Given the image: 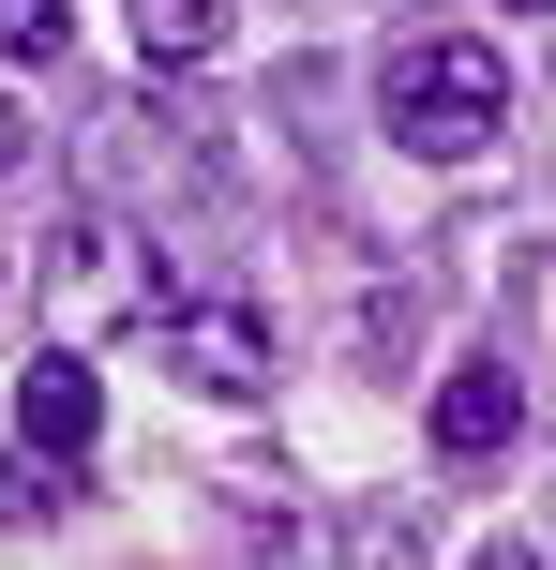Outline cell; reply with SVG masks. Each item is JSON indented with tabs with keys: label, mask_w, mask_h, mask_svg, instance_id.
<instances>
[{
	"label": "cell",
	"mask_w": 556,
	"mask_h": 570,
	"mask_svg": "<svg viewBox=\"0 0 556 570\" xmlns=\"http://www.w3.org/2000/svg\"><path fill=\"white\" fill-rule=\"evenodd\" d=\"M377 120L421 166H481V150L511 136V60L481 46V30H407V46L377 60Z\"/></svg>",
	"instance_id": "cell-1"
},
{
	"label": "cell",
	"mask_w": 556,
	"mask_h": 570,
	"mask_svg": "<svg viewBox=\"0 0 556 570\" xmlns=\"http://www.w3.org/2000/svg\"><path fill=\"white\" fill-rule=\"evenodd\" d=\"M150 345H166V375L181 391H211V405H256L271 375H286V345H271V301L241 271H166V301H150Z\"/></svg>",
	"instance_id": "cell-2"
},
{
	"label": "cell",
	"mask_w": 556,
	"mask_h": 570,
	"mask_svg": "<svg viewBox=\"0 0 556 570\" xmlns=\"http://www.w3.org/2000/svg\"><path fill=\"white\" fill-rule=\"evenodd\" d=\"M150 301H166L150 240L120 226V210H60V240H46V315H60V345H90V331H150Z\"/></svg>",
	"instance_id": "cell-3"
},
{
	"label": "cell",
	"mask_w": 556,
	"mask_h": 570,
	"mask_svg": "<svg viewBox=\"0 0 556 570\" xmlns=\"http://www.w3.org/2000/svg\"><path fill=\"white\" fill-rule=\"evenodd\" d=\"M511 435H527V375L481 345V361H451L437 375V465H497Z\"/></svg>",
	"instance_id": "cell-4"
},
{
	"label": "cell",
	"mask_w": 556,
	"mask_h": 570,
	"mask_svg": "<svg viewBox=\"0 0 556 570\" xmlns=\"http://www.w3.org/2000/svg\"><path fill=\"white\" fill-rule=\"evenodd\" d=\"M90 435H106L90 361H76V345H30V375H16V451H60V465H76Z\"/></svg>",
	"instance_id": "cell-5"
},
{
	"label": "cell",
	"mask_w": 556,
	"mask_h": 570,
	"mask_svg": "<svg viewBox=\"0 0 556 570\" xmlns=\"http://www.w3.org/2000/svg\"><path fill=\"white\" fill-rule=\"evenodd\" d=\"M120 30H136L150 76H196V60L226 46V0H120Z\"/></svg>",
	"instance_id": "cell-6"
},
{
	"label": "cell",
	"mask_w": 556,
	"mask_h": 570,
	"mask_svg": "<svg viewBox=\"0 0 556 570\" xmlns=\"http://www.w3.org/2000/svg\"><path fill=\"white\" fill-rule=\"evenodd\" d=\"M46 511H76V465H60V451H16V465H0V525H46Z\"/></svg>",
	"instance_id": "cell-7"
},
{
	"label": "cell",
	"mask_w": 556,
	"mask_h": 570,
	"mask_svg": "<svg viewBox=\"0 0 556 570\" xmlns=\"http://www.w3.org/2000/svg\"><path fill=\"white\" fill-rule=\"evenodd\" d=\"M60 30H76V0H0V60H60Z\"/></svg>",
	"instance_id": "cell-8"
},
{
	"label": "cell",
	"mask_w": 556,
	"mask_h": 570,
	"mask_svg": "<svg viewBox=\"0 0 556 570\" xmlns=\"http://www.w3.org/2000/svg\"><path fill=\"white\" fill-rule=\"evenodd\" d=\"M467 570H556V556H542V541H481Z\"/></svg>",
	"instance_id": "cell-9"
},
{
	"label": "cell",
	"mask_w": 556,
	"mask_h": 570,
	"mask_svg": "<svg viewBox=\"0 0 556 570\" xmlns=\"http://www.w3.org/2000/svg\"><path fill=\"white\" fill-rule=\"evenodd\" d=\"M30 166V120H16V90H0V180H16Z\"/></svg>",
	"instance_id": "cell-10"
}]
</instances>
